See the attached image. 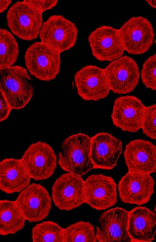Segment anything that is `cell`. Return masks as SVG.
<instances>
[{
  "label": "cell",
  "mask_w": 156,
  "mask_h": 242,
  "mask_svg": "<svg viewBox=\"0 0 156 242\" xmlns=\"http://www.w3.org/2000/svg\"><path fill=\"white\" fill-rule=\"evenodd\" d=\"M91 137L81 133L73 134L62 142L58 163L69 173L82 176L94 169L90 158Z\"/></svg>",
  "instance_id": "cell-1"
},
{
  "label": "cell",
  "mask_w": 156,
  "mask_h": 242,
  "mask_svg": "<svg viewBox=\"0 0 156 242\" xmlns=\"http://www.w3.org/2000/svg\"><path fill=\"white\" fill-rule=\"evenodd\" d=\"M0 91L12 109L24 108L34 91L26 69L17 65L0 68Z\"/></svg>",
  "instance_id": "cell-2"
},
{
  "label": "cell",
  "mask_w": 156,
  "mask_h": 242,
  "mask_svg": "<svg viewBox=\"0 0 156 242\" xmlns=\"http://www.w3.org/2000/svg\"><path fill=\"white\" fill-rule=\"evenodd\" d=\"M60 53L42 42H35L27 49L24 59L30 73L36 78L49 81L59 73Z\"/></svg>",
  "instance_id": "cell-3"
},
{
  "label": "cell",
  "mask_w": 156,
  "mask_h": 242,
  "mask_svg": "<svg viewBox=\"0 0 156 242\" xmlns=\"http://www.w3.org/2000/svg\"><path fill=\"white\" fill-rule=\"evenodd\" d=\"M42 13L25 0L18 1L7 12L8 26L12 32L18 38L32 40L37 38L39 34L42 24Z\"/></svg>",
  "instance_id": "cell-4"
},
{
  "label": "cell",
  "mask_w": 156,
  "mask_h": 242,
  "mask_svg": "<svg viewBox=\"0 0 156 242\" xmlns=\"http://www.w3.org/2000/svg\"><path fill=\"white\" fill-rule=\"evenodd\" d=\"M21 160L31 178L36 181L51 177L57 166L56 157L54 150L44 142L38 141L31 144Z\"/></svg>",
  "instance_id": "cell-5"
},
{
  "label": "cell",
  "mask_w": 156,
  "mask_h": 242,
  "mask_svg": "<svg viewBox=\"0 0 156 242\" xmlns=\"http://www.w3.org/2000/svg\"><path fill=\"white\" fill-rule=\"evenodd\" d=\"M118 30L124 50L129 54L144 53L153 44L154 37L153 28L146 18L133 17Z\"/></svg>",
  "instance_id": "cell-6"
},
{
  "label": "cell",
  "mask_w": 156,
  "mask_h": 242,
  "mask_svg": "<svg viewBox=\"0 0 156 242\" xmlns=\"http://www.w3.org/2000/svg\"><path fill=\"white\" fill-rule=\"evenodd\" d=\"M55 205L61 210L69 211L85 203V182L81 176L67 173L57 178L52 189Z\"/></svg>",
  "instance_id": "cell-7"
},
{
  "label": "cell",
  "mask_w": 156,
  "mask_h": 242,
  "mask_svg": "<svg viewBox=\"0 0 156 242\" xmlns=\"http://www.w3.org/2000/svg\"><path fill=\"white\" fill-rule=\"evenodd\" d=\"M104 70L110 89L114 93H130L138 84L140 73L138 65L128 56L112 61Z\"/></svg>",
  "instance_id": "cell-8"
},
{
  "label": "cell",
  "mask_w": 156,
  "mask_h": 242,
  "mask_svg": "<svg viewBox=\"0 0 156 242\" xmlns=\"http://www.w3.org/2000/svg\"><path fill=\"white\" fill-rule=\"evenodd\" d=\"M77 33L74 23L61 15H54L43 23L39 36L41 42L61 53L74 46Z\"/></svg>",
  "instance_id": "cell-9"
},
{
  "label": "cell",
  "mask_w": 156,
  "mask_h": 242,
  "mask_svg": "<svg viewBox=\"0 0 156 242\" xmlns=\"http://www.w3.org/2000/svg\"><path fill=\"white\" fill-rule=\"evenodd\" d=\"M16 203L25 219L41 221L49 214L51 201L47 190L39 184L32 183L19 194Z\"/></svg>",
  "instance_id": "cell-10"
},
{
  "label": "cell",
  "mask_w": 156,
  "mask_h": 242,
  "mask_svg": "<svg viewBox=\"0 0 156 242\" xmlns=\"http://www.w3.org/2000/svg\"><path fill=\"white\" fill-rule=\"evenodd\" d=\"M129 211L119 207L100 216L96 237L99 242H132L128 232Z\"/></svg>",
  "instance_id": "cell-11"
},
{
  "label": "cell",
  "mask_w": 156,
  "mask_h": 242,
  "mask_svg": "<svg viewBox=\"0 0 156 242\" xmlns=\"http://www.w3.org/2000/svg\"><path fill=\"white\" fill-rule=\"evenodd\" d=\"M88 40L93 55L100 61H113L122 57L124 49L119 30L104 25L90 33Z\"/></svg>",
  "instance_id": "cell-12"
},
{
  "label": "cell",
  "mask_w": 156,
  "mask_h": 242,
  "mask_svg": "<svg viewBox=\"0 0 156 242\" xmlns=\"http://www.w3.org/2000/svg\"><path fill=\"white\" fill-rule=\"evenodd\" d=\"M74 78L78 95L85 100L96 101L109 94L110 89L104 69L86 65L76 73Z\"/></svg>",
  "instance_id": "cell-13"
},
{
  "label": "cell",
  "mask_w": 156,
  "mask_h": 242,
  "mask_svg": "<svg viewBox=\"0 0 156 242\" xmlns=\"http://www.w3.org/2000/svg\"><path fill=\"white\" fill-rule=\"evenodd\" d=\"M145 107L136 96L119 97L114 101L111 115L113 123L123 131L137 132L142 128Z\"/></svg>",
  "instance_id": "cell-14"
},
{
  "label": "cell",
  "mask_w": 156,
  "mask_h": 242,
  "mask_svg": "<svg viewBox=\"0 0 156 242\" xmlns=\"http://www.w3.org/2000/svg\"><path fill=\"white\" fill-rule=\"evenodd\" d=\"M85 182V203L92 208L102 210L116 203L117 186L112 177L101 174H92Z\"/></svg>",
  "instance_id": "cell-15"
},
{
  "label": "cell",
  "mask_w": 156,
  "mask_h": 242,
  "mask_svg": "<svg viewBox=\"0 0 156 242\" xmlns=\"http://www.w3.org/2000/svg\"><path fill=\"white\" fill-rule=\"evenodd\" d=\"M154 187V180L150 174L128 172L119 181L118 191L123 202L140 205L149 201Z\"/></svg>",
  "instance_id": "cell-16"
},
{
  "label": "cell",
  "mask_w": 156,
  "mask_h": 242,
  "mask_svg": "<svg viewBox=\"0 0 156 242\" xmlns=\"http://www.w3.org/2000/svg\"><path fill=\"white\" fill-rule=\"evenodd\" d=\"M122 151L121 141L110 134L100 132L91 137L90 155L94 169H112Z\"/></svg>",
  "instance_id": "cell-17"
},
{
  "label": "cell",
  "mask_w": 156,
  "mask_h": 242,
  "mask_svg": "<svg viewBox=\"0 0 156 242\" xmlns=\"http://www.w3.org/2000/svg\"><path fill=\"white\" fill-rule=\"evenodd\" d=\"M128 172L143 174L156 171V146L143 139L130 141L124 152Z\"/></svg>",
  "instance_id": "cell-18"
},
{
  "label": "cell",
  "mask_w": 156,
  "mask_h": 242,
  "mask_svg": "<svg viewBox=\"0 0 156 242\" xmlns=\"http://www.w3.org/2000/svg\"><path fill=\"white\" fill-rule=\"evenodd\" d=\"M128 232L132 242H150L156 233V213L144 207L129 211Z\"/></svg>",
  "instance_id": "cell-19"
},
{
  "label": "cell",
  "mask_w": 156,
  "mask_h": 242,
  "mask_svg": "<svg viewBox=\"0 0 156 242\" xmlns=\"http://www.w3.org/2000/svg\"><path fill=\"white\" fill-rule=\"evenodd\" d=\"M31 177L21 159L6 158L0 162V189L7 194L19 192L30 185Z\"/></svg>",
  "instance_id": "cell-20"
},
{
  "label": "cell",
  "mask_w": 156,
  "mask_h": 242,
  "mask_svg": "<svg viewBox=\"0 0 156 242\" xmlns=\"http://www.w3.org/2000/svg\"><path fill=\"white\" fill-rule=\"evenodd\" d=\"M25 219L15 201H0V234H13L24 226Z\"/></svg>",
  "instance_id": "cell-21"
},
{
  "label": "cell",
  "mask_w": 156,
  "mask_h": 242,
  "mask_svg": "<svg viewBox=\"0 0 156 242\" xmlns=\"http://www.w3.org/2000/svg\"><path fill=\"white\" fill-rule=\"evenodd\" d=\"M19 54L17 43L12 34L5 29H0V68L11 66Z\"/></svg>",
  "instance_id": "cell-22"
},
{
  "label": "cell",
  "mask_w": 156,
  "mask_h": 242,
  "mask_svg": "<svg viewBox=\"0 0 156 242\" xmlns=\"http://www.w3.org/2000/svg\"><path fill=\"white\" fill-rule=\"evenodd\" d=\"M63 242H97L94 227L89 222L80 221L64 229Z\"/></svg>",
  "instance_id": "cell-23"
},
{
  "label": "cell",
  "mask_w": 156,
  "mask_h": 242,
  "mask_svg": "<svg viewBox=\"0 0 156 242\" xmlns=\"http://www.w3.org/2000/svg\"><path fill=\"white\" fill-rule=\"evenodd\" d=\"M64 229L51 221L38 224L33 228V242H63Z\"/></svg>",
  "instance_id": "cell-24"
},
{
  "label": "cell",
  "mask_w": 156,
  "mask_h": 242,
  "mask_svg": "<svg viewBox=\"0 0 156 242\" xmlns=\"http://www.w3.org/2000/svg\"><path fill=\"white\" fill-rule=\"evenodd\" d=\"M141 75L143 83L147 88L156 90V54L145 61Z\"/></svg>",
  "instance_id": "cell-25"
},
{
  "label": "cell",
  "mask_w": 156,
  "mask_h": 242,
  "mask_svg": "<svg viewBox=\"0 0 156 242\" xmlns=\"http://www.w3.org/2000/svg\"><path fill=\"white\" fill-rule=\"evenodd\" d=\"M141 128L147 136L156 140V104L145 107Z\"/></svg>",
  "instance_id": "cell-26"
},
{
  "label": "cell",
  "mask_w": 156,
  "mask_h": 242,
  "mask_svg": "<svg viewBox=\"0 0 156 242\" xmlns=\"http://www.w3.org/2000/svg\"><path fill=\"white\" fill-rule=\"evenodd\" d=\"M41 10L43 12L51 9L57 3V0H25Z\"/></svg>",
  "instance_id": "cell-27"
},
{
  "label": "cell",
  "mask_w": 156,
  "mask_h": 242,
  "mask_svg": "<svg viewBox=\"0 0 156 242\" xmlns=\"http://www.w3.org/2000/svg\"><path fill=\"white\" fill-rule=\"evenodd\" d=\"M12 110L2 93L0 91V121L6 120Z\"/></svg>",
  "instance_id": "cell-28"
},
{
  "label": "cell",
  "mask_w": 156,
  "mask_h": 242,
  "mask_svg": "<svg viewBox=\"0 0 156 242\" xmlns=\"http://www.w3.org/2000/svg\"><path fill=\"white\" fill-rule=\"evenodd\" d=\"M11 0H0V13H3L12 2Z\"/></svg>",
  "instance_id": "cell-29"
},
{
  "label": "cell",
  "mask_w": 156,
  "mask_h": 242,
  "mask_svg": "<svg viewBox=\"0 0 156 242\" xmlns=\"http://www.w3.org/2000/svg\"><path fill=\"white\" fill-rule=\"evenodd\" d=\"M146 1L152 7L156 8V0H146Z\"/></svg>",
  "instance_id": "cell-30"
},
{
  "label": "cell",
  "mask_w": 156,
  "mask_h": 242,
  "mask_svg": "<svg viewBox=\"0 0 156 242\" xmlns=\"http://www.w3.org/2000/svg\"><path fill=\"white\" fill-rule=\"evenodd\" d=\"M154 211L156 212V205L155 206V207H154Z\"/></svg>",
  "instance_id": "cell-31"
},
{
  "label": "cell",
  "mask_w": 156,
  "mask_h": 242,
  "mask_svg": "<svg viewBox=\"0 0 156 242\" xmlns=\"http://www.w3.org/2000/svg\"><path fill=\"white\" fill-rule=\"evenodd\" d=\"M154 43H155V45L156 46V38L155 40L154 41Z\"/></svg>",
  "instance_id": "cell-32"
}]
</instances>
